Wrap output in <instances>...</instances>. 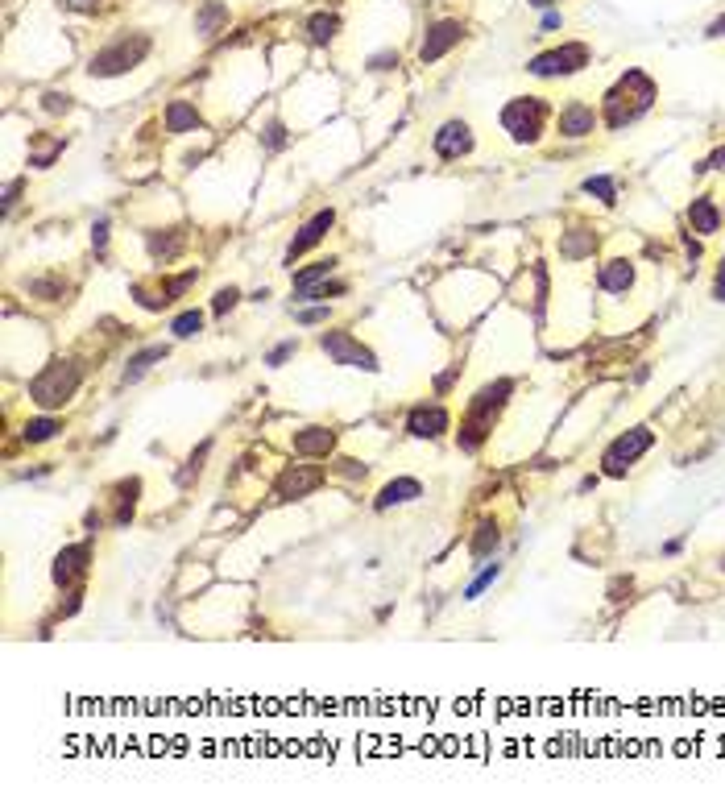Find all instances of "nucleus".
<instances>
[{
  "label": "nucleus",
  "instance_id": "1",
  "mask_svg": "<svg viewBox=\"0 0 725 808\" xmlns=\"http://www.w3.org/2000/svg\"><path fill=\"white\" fill-rule=\"evenodd\" d=\"M514 394V377H498V382H489V386H481L473 398H468L465 414H460V431H457V448L460 452H481L485 440L493 435V423H498V414L506 411V403H510Z\"/></svg>",
  "mask_w": 725,
  "mask_h": 808
},
{
  "label": "nucleus",
  "instance_id": "2",
  "mask_svg": "<svg viewBox=\"0 0 725 808\" xmlns=\"http://www.w3.org/2000/svg\"><path fill=\"white\" fill-rule=\"evenodd\" d=\"M655 96H659V88H655V79L646 71H626L614 88L605 91V100H601V121H605L614 133L626 125H635L638 117H646L655 104Z\"/></svg>",
  "mask_w": 725,
  "mask_h": 808
},
{
  "label": "nucleus",
  "instance_id": "3",
  "mask_svg": "<svg viewBox=\"0 0 725 808\" xmlns=\"http://www.w3.org/2000/svg\"><path fill=\"white\" fill-rule=\"evenodd\" d=\"M79 386H83V369L75 365V361L58 357V361H46V365L29 377L26 394L37 411H63V406L79 394Z\"/></svg>",
  "mask_w": 725,
  "mask_h": 808
},
{
  "label": "nucleus",
  "instance_id": "4",
  "mask_svg": "<svg viewBox=\"0 0 725 808\" xmlns=\"http://www.w3.org/2000/svg\"><path fill=\"white\" fill-rule=\"evenodd\" d=\"M153 50V37L133 29V34H121L112 37L108 46H100L96 54L88 58V75L91 79H117V75H129L133 67H142Z\"/></svg>",
  "mask_w": 725,
  "mask_h": 808
},
{
  "label": "nucleus",
  "instance_id": "5",
  "mask_svg": "<svg viewBox=\"0 0 725 808\" xmlns=\"http://www.w3.org/2000/svg\"><path fill=\"white\" fill-rule=\"evenodd\" d=\"M547 121H552V104L547 96H514L501 108V129L510 133L514 145H539Z\"/></svg>",
  "mask_w": 725,
  "mask_h": 808
},
{
  "label": "nucleus",
  "instance_id": "6",
  "mask_svg": "<svg viewBox=\"0 0 725 808\" xmlns=\"http://www.w3.org/2000/svg\"><path fill=\"white\" fill-rule=\"evenodd\" d=\"M651 448H655V431L651 427H630V431H622V435H614L609 448L601 452V477H614V481L626 477Z\"/></svg>",
  "mask_w": 725,
  "mask_h": 808
},
{
  "label": "nucleus",
  "instance_id": "7",
  "mask_svg": "<svg viewBox=\"0 0 725 808\" xmlns=\"http://www.w3.org/2000/svg\"><path fill=\"white\" fill-rule=\"evenodd\" d=\"M589 63H593V46L560 42V46H552V50L535 54L527 63V75H535V79H568V75H581Z\"/></svg>",
  "mask_w": 725,
  "mask_h": 808
},
{
  "label": "nucleus",
  "instance_id": "8",
  "mask_svg": "<svg viewBox=\"0 0 725 808\" xmlns=\"http://www.w3.org/2000/svg\"><path fill=\"white\" fill-rule=\"evenodd\" d=\"M320 352L331 361V365H344V369H365V373H377L382 361L369 344H361L352 332H341V328H328L320 332Z\"/></svg>",
  "mask_w": 725,
  "mask_h": 808
},
{
  "label": "nucleus",
  "instance_id": "9",
  "mask_svg": "<svg viewBox=\"0 0 725 808\" xmlns=\"http://www.w3.org/2000/svg\"><path fill=\"white\" fill-rule=\"evenodd\" d=\"M195 282H199V266H191V269H183V274H174V278H166V274H162L153 287H150V282H133V287H129V295H133L137 307H145V311H162V307L179 303V299L187 295Z\"/></svg>",
  "mask_w": 725,
  "mask_h": 808
},
{
  "label": "nucleus",
  "instance_id": "10",
  "mask_svg": "<svg viewBox=\"0 0 725 808\" xmlns=\"http://www.w3.org/2000/svg\"><path fill=\"white\" fill-rule=\"evenodd\" d=\"M331 228H336V207H320V212H311L303 225H299V233L290 236L287 253H282V266L295 269V261L303 257V253H311L320 241H328Z\"/></svg>",
  "mask_w": 725,
  "mask_h": 808
},
{
  "label": "nucleus",
  "instance_id": "11",
  "mask_svg": "<svg viewBox=\"0 0 725 808\" xmlns=\"http://www.w3.org/2000/svg\"><path fill=\"white\" fill-rule=\"evenodd\" d=\"M88 572H91V543H67L50 564L54 589H63V593L79 589V584L88 581Z\"/></svg>",
  "mask_w": 725,
  "mask_h": 808
},
{
  "label": "nucleus",
  "instance_id": "12",
  "mask_svg": "<svg viewBox=\"0 0 725 808\" xmlns=\"http://www.w3.org/2000/svg\"><path fill=\"white\" fill-rule=\"evenodd\" d=\"M323 485H328V473L320 465H287L274 477V498L278 502H295V498H311Z\"/></svg>",
  "mask_w": 725,
  "mask_h": 808
},
{
  "label": "nucleus",
  "instance_id": "13",
  "mask_svg": "<svg viewBox=\"0 0 725 808\" xmlns=\"http://www.w3.org/2000/svg\"><path fill=\"white\" fill-rule=\"evenodd\" d=\"M431 150H436L439 162H460V158H468V153L477 150L473 125H468V121H460V117L444 121V125L431 133Z\"/></svg>",
  "mask_w": 725,
  "mask_h": 808
},
{
  "label": "nucleus",
  "instance_id": "14",
  "mask_svg": "<svg viewBox=\"0 0 725 808\" xmlns=\"http://www.w3.org/2000/svg\"><path fill=\"white\" fill-rule=\"evenodd\" d=\"M452 431V414L444 403H415L406 411V435L411 440H444Z\"/></svg>",
  "mask_w": 725,
  "mask_h": 808
},
{
  "label": "nucleus",
  "instance_id": "15",
  "mask_svg": "<svg viewBox=\"0 0 725 808\" xmlns=\"http://www.w3.org/2000/svg\"><path fill=\"white\" fill-rule=\"evenodd\" d=\"M460 42H465V21H457V17L431 21L427 34H423V42H419V63L423 67L439 63V58H444L452 46H460Z\"/></svg>",
  "mask_w": 725,
  "mask_h": 808
},
{
  "label": "nucleus",
  "instance_id": "16",
  "mask_svg": "<svg viewBox=\"0 0 725 808\" xmlns=\"http://www.w3.org/2000/svg\"><path fill=\"white\" fill-rule=\"evenodd\" d=\"M601 125V112L584 100H568L560 112H555V133L568 137V142H581V137H593Z\"/></svg>",
  "mask_w": 725,
  "mask_h": 808
},
{
  "label": "nucleus",
  "instance_id": "17",
  "mask_svg": "<svg viewBox=\"0 0 725 808\" xmlns=\"http://www.w3.org/2000/svg\"><path fill=\"white\" fill-rule=\"evenodd\" d=\"M336 444H341V435H336L331 427H320V423L290 435V448H295V456H303V460H328V456H336Z\"/></svg>",
  "mask_w": 725,
  "mask_h": 808
},
{
  "label": "nucleus",
  "instance_id": "18",
  "mask_svg": "<svg viewBox=\"0 0 725 808\" xmlns=\"http://www.w3.org/2000/svg\"><path fill=\"white\" fill-rule=\"evenodd\" d=\"M427 494V485L419 481V477H394V481H385L382 489H377L373 498V510L385 514V510H398V506H411L419 502V498Z\"/></svg>",
  "mask_w": 725,
  "mask_h": 808
},
{
  "label": "nucleus",
  "instance_id": "19",
  "mask_svg": "<svg viewBox=\"0 0 725 808\" xmlns=\"http://www.w3.org/2000/svg\"><path fill=\"white\" fill-rule=\"evenodd\" d=\"M137 502H142V477H125L112 485V527L125 530L137 514Z\"/></svg>",
  "mask_w": 725,
  "mask_h": 808
},
{
  "label": "nucleus",
  "instance_id": "20",
  "mask_svg": "<svg viewBox=\"0 0 725 808\" xmlns=\"http://www.w3.org/2000/svg\"><path fill=\"white\" fill-rule=\"evenodd\" d=\"M630 287H635V261L609 257L597 266V290H605V295H626Z\"/></svg>",
  "mask_w": 725,
  "mask_h": 808
},
{
  "label": "nucleus",
  "instance_id": "21",
  "mask_svg": "<svg viewBox=\"0 0 725 808\" xmlns=\"http://www.w3.org/2000/svg\"><path fill=\"white\" fill-rule=\"evenodd\" d=\"M166 357H171V344H145V349H137L133 357L125 361V369H121V386H137V382H142L153 365H162Z\"/></svg>",
  "mask_w": 725,
  "mask_h": 808
},
{
  "label": "nucleus",
  "instance_id": "22",
  "mask_svg": "<svg viewBox=\"0 0 725 808\" xmlns=\"http://www.w3.org/2000/svg\"><path fill=\"white\" fill-rule=\"evenodd\" d=\"M684 220H688V228L697 236H713L721 233V207H717L713 195H697L688 204V212H684Z\"/></svg>",
  "mask_w": 725,
  "mask_h": 808
},
{
  "label": "nucleus",
  "instance_id": "23",
  "mask_svg": "<svg viewBox=\"0 0 725 808\" xmlns=\"http://www.w3.org/2000/svg\"><path fill=\"white\" fill-rule=\"evenodd\" d=\"M162 129H166L171 137H183V133L204 129V117H199V108L191 104V100H171L166 112H162Z\"/></svg>",
  "mask_w": 725,
  "mask_h": 808
},
{
  "label": "nucleus",
  "instance_id": "24",
  "mask_svg": "<svg viewBox=\"0 0 725 808\" xmlns=\"http://www.w3.org/2000/svg\"><path fill=\"white\" fill-rule=\"evenodd\" d=\"M183 233L179 228H153V233H145V249H150V257H153V266H171V261H179V253H183Z\"/></svg>",
  "mask_w": 725,
  "mask_h": 808
},
{
  "label": "nucleus",
  "instance_id": "25",
  "mask_svg": "<svg viewBox=\"0 0 725 808\" xmlns=\"http://www.w3.org/2000/svg\"><path fill=\"white\" fill-rule=\"evenodd\" d=\"M336 266H341V257H315L311 266H303V269H295V299H303L311 287H320V282H328V278H336Z\"/></svg>",
  "mask_w": 725,
  "mask_h": 808
},
{
  "label": "nucleus",
  "instance_id": "26",
  "mask_svg": "<svg viewBox=\"0 0 725 808\" xmlns=\"http://www.w3.org/2000/svg\"><path fill=\"white\" fill-rule=\"evenodd\" d=\"M498 548H501L498 519H481V522H477V530H473V539H468V556H473V560H493V556H498Z\"/></svg>",
  "mask_w": 725,
  "mask_h": 808
},
{
  "label": "nucleus",
  "instance_id": "27",
  "mask_svg": "<svg viewBox=\"0 0 725 808\" xmlns=\"http://www.w3.org/2000/svg\"><path fill=\"white\" fill-rule=\"evenodd\" d=\"M54 435H63V419H58L54 411H42L37 419H26V427H21V444H29V448L50 444Z\"/></svg>",
  "mask_w": 725,
  "mask_h": 808
},
{
  "label": "nucleus",
  "instance_id": "28",
  "mask_svg": "<svg viewBox=\"0 0 725 808\" xmlns=\"http://www.w3.org/2000/svg\"><path fill=\"white\" fill-rule=\"evenodd\" d=\"M228 17H233V13H228L225 0H204V5L195 9V34L199 37H215L220 29L228 26Z\"/></svg>",
  "mask_w": 725,
  "mask_h": 808
},
{
  "label": "nucleus",
  "instance_id": "29",
  "mask_svg": "<svg viewBox=\"0 0 725 808\" xmlns=\"http://www.w3.org/2000/svg\"><path fill=\"white\" fill-rule=\"evenodd\" d=\"M498 576H501V560L493 556V560H485V564H481V572H477L473 581L465 584V593H460V597H465V602H481L485 593H489L493 584H498Z\"/></svg>",
  "mask_w": 725,
  "mask_h": 808
},
{
  "label": "nucleus",
  "instance_id": "30",
  "mask_svg": "<svg viewBox=\"0 0 725 808\" xmlns=\"http://www.w3.org/2000/svg\"><path fill=\"white\" fill-rule=\"evenodd\" d=\"M204 323H207V315L199 311V307H187V311H179L171 320V336L174 341H195V336L204 332Z\"/></svg>",
  "mask_w": 725,
  "mask_h": 808
},
{
  "label": "nucleus",
  "instance_id": "31",
  "mask_svg": "<svg viewBox=\"0 0 725 808\" xmlns=\"http://www.w3.org/2000/svg\"><path fill=\"white\" fill-rule=\"evenodd\" d=\"M336 34H341V17H336V13H315V17H307V37H311L315 46H328Z\"/></svg>",
  "mask_w": 725,
  "mask_h": 808
},
{
  "label": "nucleus",
  "instance_id": "32",
  "mask_svg": "<svg viewBox=\"0 0 725 808\" xmlns=\"http://www.w3.org/2000/svg\"><path fill=\"white\" fill-rule=\"evenodd\" d=\"M26 290H29L34 299H42V303H58V299L67 295V282L58 278V274H46V278H29Z\"/></svg>",
  "mask_w": 725,
  "mask_h": 808
},
{
  "label": "nucleus",
  "instance_id": "33",
  "mask_svg": "<svg viewBox=\"0 0 725 808\" xmlns=\"http://www.w3.org/2000/svg\"><path fill=\"white\" fill-rule=\"evenodd\" d=\"M581 187H584V195H597L605 207L618 204V183L609 179V174H589V179H584Z\"/></svg>",
  "mask_w": 725,
  "mask_h": 808
},
{
  "label": "nucleus",
  "instance_id": "34",
  "mask_svg": "<svg viewBox=\"0 0 725 808\" xmlns=\"http://www.w3.org/2000/svg\"><path fill=\"white\" fill-rule=\"evenodd\" d=\"M341 295H349V282L344 278H328V282H320V287H311L303 299H295V307L299 303H328V299H341Z\"/></svg>",
  "mask_w": 725,
  "mask_h": 808
},
{
  "label": "nucleus",
  "instance_id": "35",
  "mask_svg": "<svg viewBox=\"0 0 725 808\" xmlns=\"http://www.w3.org/2000/svg\"><path fill=\"white\" fill-rule=\"evenodd\" d=\"M287 142H290V133H287V125H282L278 117H269L266 125H261V150H266V153L287 150Z\"/></svg>",
  "mask_w": 725,
  "mask_h": 808
},
{
  "label": "nucleus",
  "instance_id": "36",
  "mask_svg": "<svg viewBox=\"0 0 725 808\" xmlns=\"http://www.w3.org/2000/svg\"><path fill=\"white\" fill-rule=\"evenodd\" d=\"M241 299H245L241 287H220V290L212 295V307H207V311H212L215 320H225V315H233L236 307H241Z\"/></svg>",
  "mask_w": 725,
  "mask_h": 808
},
{
  "label": "nucleus",
  "instance_id": "37",
  "mask_svg": "<svg viewBox=\"0 0 725 808\" xmlns=\"http://www.w3.org/2000/svg\"><path fill=\"white\" fill-rule=\"evenodd\" d=\"M593 249H597V236H593V233L573 236V241H568V236H564V241H560V253H564L568 261H581V257H589Z\"/></svg>",
  "mask_w": 725,
  "mask_h": 808
},
{
  "label": "nucleus",
  "instance_id": "38",
  "mask_svg": "<svg viewBox=\"0 0 725 808\" xmlns=\"http://www.w3.org/2000/svg\"><path fill=\"white\" fill-rule=\"evenodd\" d=\"M290 315H295V323H303V328H315V323H328V320H331V307H328V303L290 307Z\"/></svg>",
  "mask_w": 725,
  "mask_h": 808
},
{
  "label": "nucleus",
  "instance_id": "39",
  "mask_svg": "<svg viewBox=\"0 0 725 808\" xmlns=\"http://www.w3.org/2000/svg\"><path fill=\"white\" fill-rule=\"evenodd\" d=\"M295 352H299V341H295V336H290V341L274 344V349L266 352V365H269V369H282V365H287L290 357H295Z\"/></svg>",
  "mask_w": 725,
  "mask_h": 808
},
{
  "label": "nucleus",
  "instance_id": "40",
  "mask_svg": "<svg viewBox=\"0 0 725 808\" xmlns=\"http://www.w3.org/2000/svg\"><path fill=\"white\" fill-rule=\"evenodd\" d=\"M108 228H112V225H108V215H100L96 225H91V249H96V257H104V253H108V236H112Z\"/></svg>",
  "mask_w": 725,
  "mask_h": 808
},
{
  "label": "nucleus",
  "instance_id": "41",
  "mask_svg": "<svg viewBox=\"0 0 725 808\" xmlns=\"http://www.w3.org/2000/svg\"><path fill=\"white\" fill-rule=\"evenodd\" d=\"M336 473H341V477H349V481H365V477H369V465H361V460L341 456V460H336Z\"/></svg>",
  "mask_w": 725,
  "mask_h": 808
},
{
  "label": "nucleus",
  "instance_id": "42",
  "mask_svg": "<svg viewBox=\"0 0 725 808\" xmlns=\"http://www.w3.org/2000/svg\"><path fill=\"white\" fill-rule=\"evenodd\" d=\"M705 171H721L725 174V145H717L705 162H697V166H692V174H705Z\"/></svg>",
  "mask_w": 725,
  "mask_h": 808
},
{
  "label": "nucleus",
  "instance_id": "43",
  "mask_svg": "<svg viewBox=\"0 0 725 808\" xmlns=\"http://www.w3.org/2000/svg\"><path fill=\"white\" fill-rule=\"evenodd\" d=\"M207 452H212V440H204V444H199V448H195V452H191V456H187V473H183V481H187V477H191V473H195V477H199V468H204V460H207Z\"/></svg>",
  "mask_w": 725,
  "mask_h": 808
},
{
  "label": "nucleus",
  "instance_id": "44",
  "mask_svg": "<svg viewBox=\"0 0 725 808\" xmlns=\"http://www.w3.org/2000/svg\"><path fill=\"white\" fill-rule=\"evenodd\" d=\"M42 108L50 112V117H58V112H67L71 108V96H58V91H46L42 96Z\"/></svg>",
  "mask_w": 725,
  "mask_h": 808
},
{
  "label": "nucleus",
  "instance_id": "45",
  "mask_svg": "<svg viewBox=\"0 0 725 808\" xmlns=\"http://www.w3.org/2000/svg\"><path fill=\"white\" fill-rule=\"evenodd\" d=\"M398 67V50H382L369 58V71H394Z\"/></svg>",
  "mask_w": 725,
  "mask_h": 808
},
{
  "label": "nucleus",
  "instance_id": "46",
  "mask_svg": "<svg viewBox=\"0 0 725 808\" xmlns=\"http://www.w3.org/2000/svg\"><path fill=\"white\" fill-rule=\"evenodd\" d=\"M709 295H713V303H725V257L717 261V274H713V287H709Z\"/></svg>",
  "mask_w": 725,
  "mask_h": 808
},
{
  "label": "nucleus",
  "instance_id": "47",
  "mask_svg": "<svg viewBox=\"0 0 725 808\" xmlns=\"http://www.w3.org/2000/svg\"><path fill=\"white\" fill-rule=\"evenodd\" d=\"M21 187H26V183H21V179H9V183H5V199H0V207H5V215L13 212V204H17Z\"/></svg>",
  "mask_w": 725,
  "mask_h": 808
},
{
  "label": "nucleus",
  "instance_id": "48",
  "mask_svg": "<svg viewBox=\"0 0 725 808\" xmlns=\"http://www.w3.org/2000/svg\"><path fill=\"white\" fill-rule=\"evenodd\" d=\"M67 13H100V0H63Z\"/></svg>",
  "mask_w": 725,
  "mask_h": 808
},
{
  "label": "nucleus",
  "instance_id": "49",
  "mask_svg": "<svg viewBox=\"0 0 725 808\" xmlns=\"http://www.w3.org/2000/svg\"><path fill=\"white\" fill-rule=\"evenodd\" d=\"M560 26H564V17H560L555 9H552V13H543V21H539V29H543V34H552V29H560Z\"/></svg>",
  "mask_w": 725,
  "mask_h": 808
},
{
  "label": "nucleus",
  "instance_id": "50",
  "mask_svg": "<svg viewBox=\"0 0 725 808\" xmlns=\"http://www.w3.org/2000/svg\"><path fill=\"white\" fill-rule=\"evenodd\" d=\"M680 245H684V253H688L692 261L700 257V236H688V233H684V236H680Z\"/></svg>",
  "mask_w": 725,
  "mask_h": 808
},
{
  "label": "nucleus",
  "instance_id": "51",
  "mask_svg": "<svg viewBox=\"0 0 725 808\" xmlns=\"http://www.w3.org/2000/svg\"><path fill=\"white\" fill-rule=\"evenodd\" d=\"M705 37H709V42H717V37H725V13H721V17L713 21V26L705 29Z\"/></svg>",
  "mask_w": 725,
  "mask_h": 808
},
{
  "label": "nucleus",
  "instance_id": "52",
  "mask_svg": "<svg viewBox=\"0 0 725 808\" xmlns=\"http://www.w3.org/2000/svg\"><path fill=\"white\" fill-rule=\"evenodd\" d=\"M597 485H601V477H597V473H589V477H581V485H576V489H581V494H593Z\"/></svg>",
  "mask_w": 725,
  "mask_h": 808
},
{
  "label": "nucleus",
  "instance_id": "53",
  "mask_svg": "<svg viewBox=\"0 0 725 808\" xmlns=\"http://www.w3.org/2000/svg\"><path fill=\"white\" fill-rule=\"evenodd\" d=\"M83 527L91 530V535H96L100 527H104V514H96V510H88V519H83Z\"/></svg>",
  "mask_w": 725,
  "mask_h": 808
},
{
  "label": "nucleus",
  "instance_id": "54",
  "mask_svg": "<svg viewBox=\"0 0 725 808\" xmlns=\"http://www.w3.org/2000/svg\"><path fill=\"white\" fill-rule=\"evenodd\" d=\"M46 473H50V465H37V468H26V473H21V477H26V481H34V477H46Z\"/></svg>",
  "mask_w": 725,
  "mask_h": 808
},
{
  "label": "nucleus",
  "instance_id": "55",
  "mask_svg": "<svg viewBox=\"0 0 725 808\" xmlns=\"http://www.w3.org/2000/svg\"><path fill=\"white\" fill-rule=\"evenodd\" d=\"M531 9H552V5H560V0H527Z\"/></svg>",
  "mask_w": 725,
  "mask_h": 808
},
{
  "label": "nucleus",
  "instance_id": "56",
  "mask_svg": "<svg viewBox=\"0 0 725 808\" xmlns=\"http://www.w3.org/2000/svg\"><path fill=\"white\" fill-rule=\"evenodd\" d=\"M721 572H725V556H721Z\"/></svg>",
  "mask_w": 725,
  "mask_h": 808
}]
</instances>
